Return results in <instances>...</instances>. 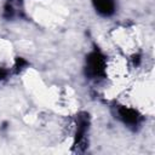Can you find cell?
Segmentation results:
<instances>
[{"mask_svg":"<svg viewBox=\"0 0 155 155\" xmlns=\"http://www.w3.org/2000/svg\"><path fill=\"white\" fill-rule=\"evenodd\" d=\"M85 74L87 78L97 80L104 79L107 75V58L102 51L96 47L86 56Z\"/></svg>","mask_w":155,"mask_h":155,"instance_id":"6da1fadb","label":"cell"},{"mask_svg":"<svg viewBox=\"0 0 155 155\" xmlns=\"http://www.w3.org/2000/svg\"><path fill=\"white\" fill-rule=\"evenodd\" d=\"M13 1H16L17 4H22V1H23V0H7V2H6V4L12 5V2H13Z\"/></svg>","mask_w":155,"mask_h":155,"instance_id":"52a82bcc","label":"cell"},{"mask_svg":"<svg viewBox=\"0 0 155 155\" xmlns=\"http://www.w3.org/2000/svg\"><path fill=\"white\" fill-rule=\"evenodd\" d=\"M93 7L96 11L104 17H109L115 12V1L114 0H92Z\"/></svg>","mask_w":155,"mask_h":155,"instance_id":"277c9868","label":"cell"},{"mask_svg":"<svg viewBox=\"0 0 155 155\" xmlns=\"http://www.w3.org/2000/svg\"><path fill=\"white\" fill-rule=\"evenodd\" d=\"M116 114H117V117L125 125L132 128H136L137 126H139L143 120V116L139 114L138 110L131 107H126V105H119L116 108Z\"/></svg>","mask_w":155,"mask_h":155,"instance_id":"7a4b0ae2","label":"cell"},{"mask_svg":"<svg viewBox=\"0 0 155 155\" xmlns=\"http://www.w3.org/2000/svg\"><path fill=\"white\" fill-rule=\"evenodd\" d=\"M28 65V62L22 58V57H17L16 58V63H15V73H19L22 69H24Z\"/></svg>","mask_w":155,"mask_h":155,"instance_id":"5b68a950","label":"cell"},{"mask_svg":"<svg viewBox=\"0 0 155 155\" xmlns=\"http://www.w3.org/2000/svg\"><path fill=\"white\" fill-rule=\"evenodd\" d=\"M7 75H8V70L6 69V68H0V81L1 80H4L5 78H7Z\"/></svg>","mask_w":155,"mask_h":155,"instance_id":"8992f818","label":"cell"},{"mask_svg":"<svg viewBox=\"0 0 155 155\" xmlns=\"http://www.w3.org/2000/svg\"><path fill=\"white\" fill-rule=\"evenodd\" d=\"M88 125H90L88 114L81 113L78 116V122H76V132H75V140H74L75 147H79L85 140V137H86V133L88 130Z\"/></svg>","mask_w":155,"mask_h":155,"instance_id":"3957f363","label":"cell"}]
</instances>
